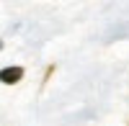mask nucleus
I'll list each match as a JSON object with an SVG mask.
<instances>
[{"mask_svg": "<svg viewBox=\"0 0 129 126\" xmlns=\"http://www.w3.org/2000/svg\"><path fill=\"white\" fill-rule=\"evenodd\" d=\"M21 77H23V70H21V67H5V70H0V82H5V85H16Z\"/></svg>", "mask_w": 129, "mask_h": 126, "instance_id": "f257e3e1", "label": "nucleus"}, {"mask_svg": "<svg viewBox=\"0 0 129 126\" xmlns=\"http://www.w3.org/2000/svg\"><path fill=\"white\" fill-rule=\"evenodd\" d=\"M0 49H3V41H0Z\"/></svg>", "mask_w": 129, "mask_h": 126, "instance_id": "f03ea898", "label": "nucleus"}]
</instances>
